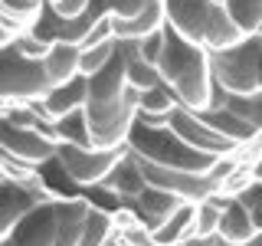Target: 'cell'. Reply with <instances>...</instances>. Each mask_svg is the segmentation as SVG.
<instances>
[{"instance_id":"obj_1","label":"cell","mask_w":262,"mask_h":246,"mask_svg":"<svg viewBox=\"0 0 262 246\" xmlns=\"http://www.w3.org/2000/svg\"><path fill=\"white\" fill-rule=\"evenodd\" d=\"M85 121L89 135H92V148H102V151L128 148V138L138 121V89L128 86L121 53L102 72L89 76Z\"/></svg>"},{"instance_id":"obj_2","label":"cell","mask_w":262,"mask_h":246,"mask_svg":"<svg viewBox=\"0 0 262 246\" xmlns=\"http://www.w3.org/2000/svg\"><path fill=\"white\" fill-rule=\"evenodd\" d=\"M161 82L174 92L177 105L190 112H207L213 105L216 82L210 72V53L203 46L184 39L177 30H164V53L158 59Z\"/></svg>"},{"instance_id":"obj_3","label":"cell","mask_w":262,"mask_h":246,"mask_svg":"<svg viewBox=\"0 0 262 246\" xmlns=\"http://www.w3.org/2000/svg\"><path fill=\"white\" fill-rule=\"evenodd\" d=\"M164 10H167L170 30H177L184 39L203 46L207 53L229 49L246 39V33L229 20L226 7L210 4V0H164Z\"/></svg>"},{"instance_id":"obj_4","label":"cell","mask_w":262,"mask_h":246,"mask_svg":"<svg viewBox=\"0 0 262 246\" xmlns=\"http://www.w3.org/2000/svg\"><path fill=\"white\" fill-rule=\"evenodd\" d=\"M128 151H135L138 158L161 164V168H177V171H190V174H210V168L220 161L213 154H203L196 148H190L187 141H180L167 125L147 128V125H138V121H135V131L128 138Z\"/></svg>"},{"instance_id":"obj_5","label":"cell","mask_w":262,"mask_h":246,"mask_svg":"<svg viewBox=\"0 0 262 246\" xmlns=\"http://www.w3.org/2000/svg\"><path fill=\"white\" fill-rule=\"evenodd\" d=\"M259 56H262V36H246L243 43L210 53V72L213 82L226 95H252L259 92Z\"/></svg>"},{"instance_id":"obj_6","label":"cell","mask_w":262,"mask_h":246,"mask_svg":"<svg viewBox=\"0 0 262 246\" xmlns=\"http://www.w3.org/2000/svg\"><path fill=\"white\" fill-rule=\"evenodd\" d=\"M49 92H53V82H49L43 63L20 56L13 46L0 53V102L33 105L43 102Z\"/></svg>"},{"instance_id":"obj_7","label":"cell","mask_w":262,"mask_h":246,"mask_svg":"<svg viewBox=\"0 0 262 246\" xmlns=\"http://www.w3.org/2000/svg\"><path fill=\"white\" fill-rule=\"evenodd\" d=\"M128 148L118 151H102V148H79L69 141L56 145V164L62 168V174L79 187H98L105 184V177L112 174V168L125 158Z\"/></svg>"},{"instance_id":"obj_8","label":"cell","mask_w":262,"mask_h":246,"mask_svg":"<svg viewBox=\"0 0 262 246\" xmlns=\"http://www.w3.org/2000/svg\"><path fill=\"white\" fill-rule=\"evenodd\" d=\"M102 16H108V13H105V7L98 4V0H92V10L76 16V20H66V16L53 13V7H49V4H43V10L36 13V20L30 23V33H33V36H39L49 46H53V43H72V46H79L82 39L92 33V27L102 20Z\"/></svg>"},{"instance_id":"obj_9","label":"cell","mask_w":262,"mask_h":246,"mask_svg":"<svg viewBox=\"0 0 262 246\" xmlns=\"http://www.w3.org/2000/svg\"><path fill=\"white\" fill-rule=\"evenodd\" d=\"M46 184L39 180V174H33L27 180H16V177H7L0 171V240L16 227V220L27 217V213L36 207V203L49 200Z\"/></svg>"},{"instance_id":"obj_10","label":"cell","mask_w":262,"mask_h":246,"mask_svg":"<svg viewBox=\"0 0 262 246\" xmlns=\"http://www.w3.org/2000/svg\"><path fill=\"white\" fill-rule=\"evenodd\" d=\"M167 128L174 131L180 141H187L190 148H196V151H203V154H213V158H233V154L239 151V145H233L229 138L220 135V131H213L200 115L184 109V105H177V109L170 112Z\"/></svg>"},{"instance_id":"obj_11","label":"cell","mask_w":262,"mask_h":246,"mask_svg":"<svg viewBox=\"0 0 262 246\" xmlns=\"http://www.w3.org/2000/svg\"><path fill=\"white\" fill-rule=\"evenodd\" d=\"M0 151H7L13 161L39 168L46 161H56V141L46 135H39L36 128L13 125L10 118L0 115Z\"/></svg>"},{"instance_id":"obj_12","label":"cell","mask_w":262,"mask_h":246,"mask_svg":"<svg viewBox=\"0 0 262 246\" xmlns=\"http://www.w3.org/2000/svg\"><path fill=\"white\" fill-rule=\"evenodd\" d=\"M56 243V197L36 203L0 240V246H53Z\"/></svg>"},{"instance_id":"obj_13","label":"cell","mask_w":262,"mask_h":246,"mask_svg":"<svg viewBox=\"0 0 262 246\" xmlns=\"http://www.w3.org/2000/svg\"><path fill=\"white\" fill-rule=\"evenodd\" d=\"M184 197H177V194H167V191H158V187H151L147 184L141 194L135 197V200H121V207L131 210L138 220H141L144 227H151V230H158L164 220H170L174 213L184 207Z\"/></svg>"},{"instance_id":"obj_14","label":"cell","mask_w":262,"mask_h":246,"mask_svg":"<svg viewBox=\"0 0 262 246\" xmlns=\"http://www.w3.org/2000/svg\"><path fill=\"white\" fill-rule=\"evenodd\" d=\"M89 102V76H76L69 82H62V86H53V92H49L43 102H36V109L46 115L49 121H59L66 115L85 109Z\"/></svg>"},{"instance_id":"obj_15","label":"cell","mask_w":262,"mask_h":246,"mask_svg":"<svg viewBox=\"0 0 262 246\" xmlns=\"http://www.w3.org/2000/svg\"><path fill=\"white\" fill-rule=\"evenodd\" d=\"M167 27V10H164V0H147L144 10H138L131 20H118V16H112V33L115 39H144L151 36V33H158Z\"/></svg>"},{"instance_id":"obj_16","label":"cell","mask_w":262,"mask_h":246,"mask_svg":"<svg viewBox=\"0 0 262 246\" xmlns=\"http://www.w3.org/2000/svg\"><path fill=\"white\" fill-rule=\"evenodd\" d=\"M89 207L85 197H56V243L53 246H79Z\"/></svg>"},{"instance_id":"obj_17","label":"cell","mask_w":262,"mask_h":246,"mask_svg":"<svg viewBox=\"0 0 262 246\" xmlns=\"http://www.w3.org/2000/svg\"><path fill=\"white\" fill-rule=\"evenodd\" d=\"M102 187H108V191L118 197V200H135V197L147 187V180H144V174H141V168H138L135 154L125 151V158H121V161L112 168V174L105 177Z\"/></svg>"},{"instance_id":"obj_18","label":"cell","mask_w":262,"mask_h":246,"mask_svg":"<svg viewBox=\"0 0 262 246\" xmlns=\"http://www.w3.org/2000/svg\"><path fill=\"white\" fill-rule=\"evenodd\" d=\"M118 53H121V59H125V76H128V86H131V89L144 92V89H158V86H164L158 66H151L141 53H138L135 39H121V43H118Z\"/></svg>"},{"instance_id":"obj_19","label":"cell","mask_w":262,"mask_h":246,"mask_svg":"<svg viewBox=\"0 0 262 246\" xmlns=\"http://www.w3.org/2000/svg\"><path fill=\"white\" fill-rule=\"evenodd\" d=\"M196 115H200V118L207 121V125H210L213 131H220L223 138H229V141H233V145H239V148H243V145H249L252 138L259 135V131L252 128L249 121L239 118L236 112H229L226 105H220V109H207V112H196Z\"/></svg>"},{"instance_id":"obj_20","label":"cell","mask_w":262,"mask_h":246,"mask_svg":"<svg viewBox=\"0 0 262 246\" xmlns=\"http://www.w3.org/2000/svg\"><path fill=\"white\" fill-rule=\"evenodd\" d=\"M256 233H259V230H256V223H252L249 210L239 203V197H229V200L223 203V213H220L216 236L226 240V243H246L249 236H256Z\"/></svg>"},{"instance_id":"obj_21","label":"cell","mask_w":262,"mask_h":246,"mask_svg":"<svg viewBox=\"0 0 262 246\" xmlns=\"http://www.w3.org/2000/svg\"><path fill=\"white\" fill-rule=\"evenodd\" d=\"M79 63H82V49L72 46V43H53L49 56L43 59L46 76H49L53 86H62V82L82 76V72H79Z\"/></svg>"},{"instance_id":"obj_22","label":"cell","mask_w":262,"mask_h":246,"mask_svg":"<svg viewBox=\"0 0 262 246\" xmlns=\"http://www.w3.org/2000/svg\"><path fill=\"white\" fill-rule=\"evenodd\" d=\"M193 207L196 203H184L170 220H164V223L154 230V243L158 246H180L187 240V236L193 233Z\"/></svg>"},{"instance_id":"obj_23","label":"cell","mask_w":262,"mask_h":246,"mask_svg":"<svg viewBox=\"0 0 262 246\" xmlns=\"http://www.w3.org/2000/svg\"><path fill=\"white\" fill-rule=\"evenodd\" d=\"M115 233H118L115 213L112 210H102V207H89V217H85V227H82L79 246H102Z\"/></svg>"},{"instance_id":"obj_24","label":"cell","mask_w":262,"mask_h":246,"mask_svg":"<svg viewBox=\"0 0 262 246\" xmlns=\"http://www.w3.org/2000/svg\"><path fill=\"white\" fill-rule=\"evenodd\" d=\"M226 13L246 36L262 33V0H226Z\"/></svg>"},{"instance_id":"obj_25","label":"cell","mask_w":262,"mask_h":246,"mask_svg":"<svg viewBox=\"0 0 262 246\" xmlns=\"http://www.w3.org/2000/svg\"><path fill=\"white\" fill-rule=\"evenodd\" d=\"M177 109V98L167 86H158V89H144L138 92V115H147V118H167L170 121V112Z\"/></svg>"},{"instance_id":"obj_26","label":"cell","mask_w":262,"mask_h":246,"mask_svg":"<svg viewBox=\"0 0 262 246\" xmlns=\"http://www.w3.org/2000/svg\"><path fill=\"white\" fill-rule=\"evenodd\" d=\"M56 138L79 148H92V135H89V121H85V109L66 115V118L56 121Z\"/></svg>"},{"instance_id":"obj_27","label":"cell","mask_w":262,"mask_h":246,"mask_svg":"<svg viewBox=\"0 0 262 246\" xmlns=\"http://www.w3.org/2000/svg\"><path fill=\"white\" fill-rule=\"evenodd\" d=\"M223 105L229 112H236L239 118H246L256 131H262V89L252 95H226Z\"/></svg>"},{"instance_id":"obj_28","label":"cell","mask_w":262,"mask_h":246,"mask_svg":"<svg viewBox=\"0 0 262 246\" xmlns=\"http://www.w3.org/2000/svg\"><path fill=\"white\" fill-rule=\"evenodd\" d=\"M115 56H118V39H105L92 49H82V63H79V72L82 76H95L108 66Z\"/></svg>"},{"instance_id":"obj_29","label":"cell","mask_w":262,"mask_h":246,"mask_svg":"<svg viewBox=\"0 0 262 246\" xmlns=\"http://www.w3.org/2000/svg\"><path fill=\"white\" fill-rule=\"evenodd\" d=\"M13 49H16L20 56H27V59H36V63H43L46 56H49V49H53V46H49V43H43L39 36H33L30 30H23L20 36L13 39Z\"/></svg>"},{"instance_id":"obj_30","label":"cell","mask_w":262,"mask_h":246,"mask_svg":"<svg viewBox=\"0 0 262 246\" xmlns=\"http://www.w3.org/2000/svg\"><path fill=\"white\" fill-rule=\"evenodd\" d=\"M239 203L246 210H249L252 223H256V230H262V180H252L249 187L239 194Z\"/></svg>"},{"instance_id":"obj_31","label":"cell","mask_w":262,"mask_h":246,"mask_svg":"<svg viewBox=\"0 0 262 246\" xmlns=\"http://www.w3.org/2000/svg\"><path fill=\"white\" fill-rule=\"evenodd\" d=\"M98 4L105 7V13L108 16H118V20H131L138 10H144L147 0H98Z\"/></svg>"},{"instance_id":"obj_32","label":"cell","mask_w":262,"mask_h":246,"mask_svg":"<svg viewBox=\"0 0 262 246\" xmlns=\"http://www.w3.org/2000/svg\"><path fill=\"white\" fill-rule=\"evenodd\" d=\"M167 30V27H164ZM164 30H158V33H151V36H144V39H135V46H138V53L144 56L151 66H158V59H161V53H164Z\"/></svg>"},{"instance_id":"obj_33","label":"cell","mask_w":262,"mask_h":246,"mask_svg":"<svg viewBox=\"0 0 262 246\" xmlns=\"http://www.w3.org/2000/svg\"><path fill=\"white\" fill-rule=\"evenodd\" d=\"M46 4L53 7V13L66 16V20H76V16L92 10V0H46Z\"/></svg>"},{"instance_id":"obj_34","label":"cell","mask_w":262,"mask_h":246,"mask_svg":"<svg viewBox=\"0 0 262 246\" xmlns=\"http://www.w3.org/2000/svg\"><path fill=\"white\" fill-rule=\"evenodd\" d=\"M20 33H23V30L16 27L13 20H4V16H0V53H4L7 46H13V39L20 36Z\"/></svg>"},{"instance_id":"obj_35","label":"cell","mask_w":262,"mask_h":246,"mask_svg":"<svg viewBox=\"0 0 262 246\" xmlns=\"http://www.w3.org/2000/svg\"><path fill=\"white\" fill-rule=\"evenodd\" d=\"M213 243H216V236H196V233H190L180 246H213Z\"/></svg>"},{"instance_id":"obj_36","label":"cell","mask_w":262,"mask_h":246,"mask_svg":"<svg viewBox=\"0 0 262 246\" xmlns=\"http://www.w3.org/2000/svg\"><path fill=\"white\" fill-rule=\"evenodd\" d=\"M249 174H252V180H262V151L249 161Z\"/></svg>"},{"instance_id":"obj_37","label":"cell","mask_w":262,"mask_h":246,"mask_svg":"<svg viewBox=\"0 0 262 246\" xmlns=\"http://www.w3.org/2000/svg\"><path fill=\"white\" fill-rule=\"evenodd\" d=\"M226 246H262V230H259L256 236H249L246 243H226Z\"/></svg>"},{"instance_id":"obj_38","label":"cell","mask_w":262,"mask_h":246,"mask_svg":"<svg viewBox=\"0 0 262 246\" xmlns=\"http://www.w3.org/2000/svg\"><path fill=\"white\" fill-rule=\"evenodd\" d=\"M102 246H125V243H121V233H115V236H108V240H105Z\"/></svg>"},{"instance_id":"obj_39","label":"cell","mask_w":262,"mask_h":246,"mask_svg":"<svg viewBox=\"0 0 262 246\" xmlns=\"http://www.w3.org/2000/svg\"><path fill=\"white\" fill-rule=\"evenodd\" d=\"M259 86H262V56H259Z\"/></svg>"},{"instance_id":"obj_40","label":"cell","mask_w":262,"mask_h":246,"mask_svg":"<svg viewBox=\"0 0 262 246\" xmlns=\"http://www.w3.org/2000/svg\"><path fill=\"white\" fill-rule=\"evenodd\" d=\"M213 246H226V240H220V236H216V243H213Z\"/></svg>"},{"instance_id":"obj_41","label":"cell","mask_w":262,"mask_h":246,"mask_svg":"<svg viewBox=\"0 0 262 246\" xmlns=\"http://www.w3.org/2000/svg\"><path fill=\"white\" fill-rule=\"evenodd\" d=\"M210 4H220V7H226V0H210Z\"/></svg>"}]
</instances>
